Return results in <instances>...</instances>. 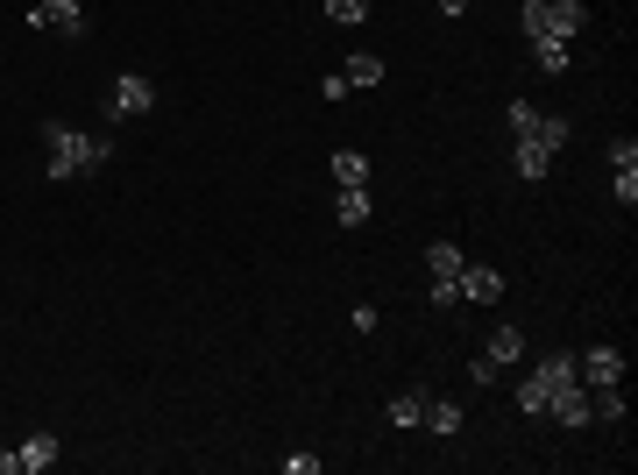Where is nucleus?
<instances>
[{
	"label": "nucleus",
	"mask_w": 638,
	"mask_h": 475,
	"mask_svg": "<svg viewBox=\"0 0 638 475\" xmlns=\"http://www.w3.org/2000/svg\"><path fill=\"white\" fill-rule=\"evenodd\" d=\"M518 412H525V419H546V383H539V369L518 383Z\"/></svg>",
	"instance_id": "nucleus-19"
},
{
	"label": "nucleus",
	"mask_w": 638,
	"mask_h": 475,
	"mask_svg": "<svg viewBox=\"0 0 638 475\" xmlns=\"http://www.w3.org/2000/svg\"><path fill=\"white\" fill-rule=\"evenodd\" d=\"M610 185H617V199L631 206V199H638V164H624V171H610Z\"/></svg>",
	"instance_id": "nucleus-21"
},
{
	"label": "nucleus",
	"mask_w": 638,
	"mask_h": 475,
	"mask_svg": "<svg viewBox=\"0 0 638 475\" xmlns=\"http://www.w3.org/2000/svg\"><path fill=\"white\" fill-rule=\"evenodd\" d=\"M461 263H468V256H461L454 242H433V249H426V270H433V277H461Z\"/></svg>",
	"instance_id": "nucleus-18"
},
{
	"label": "nucleus",
	"mask_w": 638,
	"mask_h": 475,
	"mask_svg": "<svg viewBox=\"0 0 638 475\" xmlns=\"http://www.w3.org/2000/svg\"><path fill=\"white\" fill-rule=\"evenodd\" d=\"M568 135H575V128H568V114H539V128H532V135H518V142H539V149L561 156V149H568Z\"/></svg>",
	"instance_id": "nucleus-10"
},
{
	"label": "nucleus",
	"mask_w": 638,
	"mask_h": 475,
	"mask_svg": "<svg viewBox=\"0 0 638 475\" xmlns=\"http://www.w3.org/2000/svg\"><path fill=\"white\" fill-rule=\"evenodd\" d=\"M43 149H50V178H93L107 156H114V142H107V135L64 128V121H50V128H43Z\"/></svg>",
	"instance_id": "nucleus-1"
},
{
	"label": "nucleus",
	"mask_w": 638,
	"mask_h": 475,
	"mask_svg": "<svg viewBox=\"0 0 638 475\" xmlns=\"http://www.w3.org/2000/svg\"><path fill=\"white\" fill-rule=\"evenodd\" d=\"M334 213H341V227H362L369 220V185H341L334 192Z\"/></svg>",
	"instance_id": "nucleus-11"
},
{
	"label": "nucleus",
	"mask_w": 638,
	"mask_h": 475,
	"mask_svg": "<svg viewBox=\"0 0 638 475\" xmlns=\"http://www.w3.org/2000/svg\"><path fill=\"white\" fill-rule=\"evenodd\" d=\"M327 15H334V22H348V29H355V22H369V0H327Z\"/></svg>",
	"instance_id": "nucleus-20"
},
{
	"label": "nucleus",
	"mask_w": 638,
	"mask_h": 475,
	"mask_svg": "<svg viewBox=\"0 0 638 475\" xmlns=\"http://www.w3.org/2000/svg\"><path fill=\"white\" fill-rule=\"evenodd\" d=\"M107 107H114V114H149V107H156V86H149L142 71H121L114 93H107Z\"/></svg>",
	"instance_id": "nucleus-5"
},
{
	"label": "nucleus",
	"mask_w": 638,
	"mask_h": 475,
	"mask_svg": "<svg viewBox=\"0 0 638 475\" xmlns=\"http://www.w3.org/2000/svg\"><path fill=\"white\" fill-rule=\"evenodd\" d=\"M511 164H518L525 185H539V178L553 171V149H539V142H511Z\"/></svg>",
	"instance_id": "nucleus-9"
},
{
	"label": "nucleus",
	"mask_w": 638,
	"mask_h": 475,
	"mask_svg": "<svg viewBox=\"0 0 638 475\" xmlns=\"http://www.w3.org/2000/svg\"><path fill=\"white\" fill-rule=\"evenodd\" d=\"M0 475H22V454H0Z\"/></svg>",
	"instance_id": "nucleus-26"
},
{
	"label": "nucleus",
	"mask_w": 638,
	"mask_h": 475,
	"mask_svg": "<svg viewBox=\"0 0 638 475\" xmlns=\"http://www.w3.org/2000/svg\"><path fill=\"white\" fill-rule=\"evenodd\" d=\"M15 454H22V475H43V468L57 461V440H50V433H29Z\"/></svg>",
	"instance_id": "nucleus-13"
},
{
	"label": "nucleus",
	"mask_w": 638,
	"mask_h": 475,
	"mask_svg": "<svg viewBox=\"0 0 638 475\" xmlns=\"http://www.w3.org/2000/svg\"><path fill=\"white\" fill-rule=\"evenodd\" d=\"M341 78H348V93H369V86H383V57H376V50H355V57L341 64Z\"/></svg>",
	"instance_id": "nucleus-8"
},
{
	"label": "nucleus",
	"mask_w": 638,
	"mask_h": 475,
	"mask_svg": "<svg viewBox=\"0 0 638 475\" xmlns=\"http://www.w3.org/2000/svg\"><path fill=\"white\" fill-rule=\"evenodd\" d=\"M334 185H369V156L362 149H334Z\"/></svg>",
	"instance_id": "nucleus-16"
},
{
	"label": "nucleus",
	"mask_w": 638,
	"mask_h": 475,
	"mask_svg": "<svg viewBox=\"0 0 638 475\" xmlns=\"http://www.w3.org/2000/svg\"><path fill=\"white\" fill-rule=\"evenodd\" d=\"M433 8H440L447 22H461V15H468V0H433Z\"/></svg>",
	"instance_id": "nucleus-25"
},
{
	"label": "nucleus",
	"mask_w": 638,
	"mask_h": 475,
	"mask_svg": "<svg viewBox=\"0 0 638 475\" xmlns=\"http://www.w3.org/2000/svg\"><path fill=\"white\" fill-rule=\"evenodd\" d=\"M546 419H561V426H589V390H582V383H561V390H553V405H546Z\"/></svg>",
	"instance_id": "nucleus-7"
},
{
	"label": "nucleus",
	"mask_w": 638,
	"mask_h": 475,
	"mask_svg": "<svg viewBox=\"0 0 638 475\" xmlns=\"http://www.w3.org/2000/svg\"><path fill=\"white\" fill-rule=\"evenodd\" d=\"M518 22H525V43H539V36L575 43V36L589 29V8H582V0H525Z\"/></svg>",
	"instance_id": "nucleus-2"
},
{
	"label": "nucleus",
	"mask_w": 638,
	"mask_h": 475,
	"mask_svg": "<svg viewBox=\"0 0 638 475\" xmlns=\"http://www.w3.org/2000/svg\"><path fill=\"white\" fill-rule=\"evenodd\" d=\"M426 419V390H405V398H390V426L405 433V426H419Z\"/></svg>",
	"instance_id": "nucleus-17"
},
{
	"label": "nucleus",
	"mask_w": 638,
	"mask_h": 475,
	"mask_svg": "<svg viewBox=\"0 0 638 475\" xmlns=\"http://www.w3.org/2000/svg\"><path fill=\"white\" fill-rule=\"evenodd\" d=\"M29 29H64V36H86V0H36Z\"/></svg>",
	"instance_id": "nucleus-3"
},
{
	"label": "nucleus",
	"mask_w": 638,
	"mask_h": 475,
	"mask_svg": "<svg viewBox=\"0 0 638 475\" xmlns=\"http://www.w3.org/2000/svg\"><path fill=\"white\" fill-rule=\"evenodd\" d=\"M419 426H433V433L454 440V433H461V405H454V398H426V419H419Z\"/></svg>",
	"instance_id": "nucleus-14"
},
{
	"label": "nucleus",
	"mask_w": 638,
	"mask_h": 475,
	"mask_svg": "<svg viewBox=\"0 0 638 475\" xmlns=\"http://www.w3.org/2000/svg\"><path fill=\"white\" fill-rule=\"evenodd\" d=\"M454 284H461V298H475V305H497V298H504V277H497L490 263H461Z\"/></svg>",
	"instance_id": "nucleus-6"
},
{
	"label": "nucleus",
	"mask_w": 638,
	"mask_h": 475,
	"mask_svg": "<svg viewBox=\"0 0 638 475\" xmlns=\"http://www.w3.org/2000/svg\"><path fill=\"white\" fill-rule=\"evenodd\" d=\"M575 376H582V390L624 383V355H617V348H589V355H575Z\"/></svg>",
	"instance_id": "nucleus-4"
},
{
	"label": "nucleus",
	"mask_w": 638,
	"mask_h": 475,
	"mask_svg": "<svg viewBox=\"0 0 638 475\" xmlns=\"http://www.w3.org/2000/svg\"><path fill=\"white\" fill-rule=\"evenodd\" d=\"M454 298H461V284H454V277H433V305H440V312H447V305H454Z\"/></svg>",
	"instance_id": "nucleus-23"
},
{
	"label": "nucleus",
	"mask_w": 638,
	"mask_h": 475,
	"mask_svg": "<svg viewBox=\"0 0 638 475\" xmlns=\"http://www.w3.org/2000/svg\"><path fill=\"white\" fill-rule=\"evenodd\" d=\"M532 64H539L546 78H561V71H568V43H561V36H539V43H532Z\"/></svg>",
	"instance_id": "nucleus-15"
},
{
	"label": "nucleus",
	"mask_w": 638,
	"mask_h": 475,
	"mask_svg": "<svg viewBox=\"0 0 638 475\" xmlns=\"http://www.w3.org/2000/svg\"><path fill=\"white\" fill-rule=\"evenodd\" d=\"M497 376H504V369H497V362H483V355H475V362H468V383H475V390H490Z\"/></svg>",
	"instance_id": "nucleus-22"
},
{
	"label": "nucleus",
	"mask_w": 638,
	"mask_h": 475,
	"mask_svg": "<svg viewBox=\"0 0 638 475\" xmlns=\"http://www.w3.org/2000/svg\"><path fill=\"white\" fill-rule=\"evenodd\" d=\"M284 475H319V454H284Z\"/></svg>",
	"instance_id": "nucleus-24"
},
{
	"label": "nucleus",
	"mask_w": 638,
	"mask_h": 475,
	"mask_svg": "<svg viewBox=\"0 0 638 475\" xmlns=\"http://www.w3.org/2000/svg\"><path fill=\"white\" fill-rule=\"evenodd\" d=\"M518 355H525V334H518V327H497L490 348H483V362H497V369H511Z\"/></svg>",
	"instance_id": "nucleus-12"
}]
</instances>
